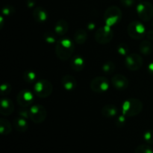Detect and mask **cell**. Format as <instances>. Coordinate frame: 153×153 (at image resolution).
<instances>
[{
    "label": "cell",
    "mask_w": 153,
    "mask_h": 153,
    "mask_svg": "<svg viewBox=\"0 0 153 153\" xmlns=\"http://www.w3.org/2000/svg\"><path fill=\"white\" fill-rule=\"evenodd\" d=\"M43 38H44V40L46 41V43H47L48 44H53L56 41L55 34L52 32H51V31H46V33H44V34H43Z\"/></svg>",
    "instance_id": "obj_26"
},
{
    "label": "cell",
    "mask_w": 153,
    "mask_h": 153,
    "mask_svg": "<svg viewBox=\"0 0 153 153\" xmlns=\"http://www.w3.org/2000/svg\"><path fill=\"white\" fill-rule=\"evenodd\" d=\"M91 91L97 94H102L106 92L109 88L108 79L103 76L96 77L90 84Z\"/></svg>",
    "instance_id": "obj_9"
},
{
    "label": "cell",
    "mask_w": 153,
    "mask_h": 153,
    "mask_svg": "<svg viewBox=\"0 0 153 153\" xmlns=\"http://www.w3.org/2000/svg\"><path fill=\"white\" fill-rule=\"evenodd\" d=\"M115 68L116 67H115L114 63L111 62V61H107L102 66V70L103 73H105V74H111L112 73L114 72Z\"/></svg>",
    "instance_id": "obj_24"
},
{
    "label": "cell",
    "mask_w": 153,
    "mask_h": 153,
    "mask_svg": "<svg viewBox=\"0 0 153 153\" xmlns=\"http://www.w3.org/2000/svg\"><path fill=\"white\" fill-rule=\"evenodd\" d=\"M143 109V103L137 99H128L122 105V114L126 117H131L138 115Z\"/></svg>",
    "instance_id": "obj_2"
},
{
    "label": "cell",
    "mask_w": 153,
    "mask_h": 153,
    "mask_svg": "<svg viewBox=\"0 0 153 153\" xmlns=\"http://www.w3.org/2000/svg\"><path fill=\"white\" fill-rule=\"evenodd\" d=\"M14 111V105L10 99H2L0 103V113L3 116H9Z\"/></svg>",
    "instance_id": "obj_13"
},
{
    "label": "cell",
    "mask_w": 153,
    "mask_h": 153,
    "mask_svg": "<svg viewBox=\"0 0 153 153\" xmlns=\"http://www.w3.org/2000/svg\"><path fill=\"white\" fill-rule=\"evenodd\" d=\"M128 36L134 40H141L146 34V29L143 23L139 21L130 22L127 28Z\"/></svg>",
    "instance_id": "obj_7"
},
{
    "label": "cell",
    "mask_w": 153,
    "mask_h": 153,
    "mask_svg": "<svg viewBox=\"0 0 153 153\" xmlns=\"http://www.w3.org/2000/svg\"><path fill=\"white\" fill-rule=\"evenodd\" d=\"M121 4L124 7H130L135 4V0H120Z\"/></svg>",
    "instance_id": "obj_32"
},
{
    "label": "cell",
    "mask_w": 153,
    "mask_h": 153,
    "mask_svg": "<svg viewBox=\"0 0 153 153\" xmlns=\"http://www.w3.org/2000/svg\"><path fill=\"white\" fill-rule=\"evenodd\" d=\"M37 74L32 70H26L23 73V79L27 83H33L36 81Z\"/></svg>",
    "instance_id": "obj_23"
},
{
    "label": "cell",
    "mask_w": 153,
    "mask_h": 153,
    "mask_svg": "<svg viewBox=\"0 0 153 153\" xmlns=\"http://www.w3.org/2000/svg\"><path fill=\"white\" fill-rule=\"evenodd\" d=\"M69 29L68 22L64 19L58 20L55 25V33L57 35L64 36L67 34Z\"/></svg>",
    "instance_id": "obj_17"
},
{
    "label": "cell",
    "mask_w": 153,
    "mask_h": 153,
    "mask_svg": "<svg viewBox=\"0 0 153 153\" xmlns=\"http://www.w3.org/2000/svg\"><path fill=\"white\" fill-rule=\"evenodd\" d=\"M140 52L144 55H149L152 54L153 51V46L149 40H143L139 46Z\"/></svg>",
    "instance_id": "obj_22"
},
{
    "label": "cell",
    "mask_w": 153,
    "mask_h": 153,
    "mask_svg": "<svg viewBox=\"0 0 153 153\" xmlns=\"http://www.w3.org/2000/svg\"><path fill=\"white\" fill-rule=\"evenodd\" d=\"M13 126L19 132H25L28 128V124L26 120L23 117H16L13 120Z\"/></svg>",
    "instance_id": "obj_18"
},
{
    "label": "cell",
    "mask_w": 153,
    "mask_h": 153,
    "mask_svg": "<svg viewBox=\"0 0 153 153\" xmlns=\"http://www.w3.org/2000/svg\"><path fill=\"white\" fill-rule=\"evenodd\" d=\"M114 37V31L111 27L105 25L100 27L96 31L95 40L100 44H107L110 43Z\"/></svg>",
    "instance_id": "obj_6"
},
{
    "label": "cell",
    "mask_w": 153,
    "mask_h": 153,
    "mask_svg": "<svg viewBox=\"0 0 153 153\" xmlns=\"http://www.w3.org/2000/svg\"><path fill=\"white\" fill-rule=\"evenodd\" d=\"M74 50V43L68 38L58 40L55 45V53L61 61H67L71 58Z\"/></svg>",
    "instance_id": "obj_1"
},
{
    "label": "cell",
    "mask_w": 153,
    "mask_h": 153,
    "mask_svg": "<svg viewBox=\"0 0 153 153\" xmlns=\"http://www.w3.org/2000/svg\"><path fill=\"white\" fill-rule=\"evenodd\" d=\"M126 117L125 116V115L122 114L120 115V116L117 117L116 119V121H115V123H116V126L117 127H123L124 125L126 124Z\"/></svg>",
    "instance_id": "obj_31"
},
{
    "label": "cell",
    "mask_w": 153,
    "mask_h": 153,
    "mask_svg": "<svg viewBox=\"0 0 153 153\" xmlns=\"http://www.w3.org/2000/svg\"><path fill=\"white\" fill-rule=\"evenodd\" d=\"M111 83L115 89L118 91H123V90L127 89L129 85L128 79L123 75L120 74L114 76L111 79Z\"/></svg>",
    "instance_id": "obj_12"
},
{
    "label": "cell",
    "mask_w": 153,
    "mask_h": 153,
    "mask_svg": "<svg viewBox=\"0 0 153 153\" xmlns=\"http://www.w3.org/2000/svg\"><path fill=\"white\" fill-rule=\"evenodd\" d=\"M36 3H37V0H27L26 1L27 7H28V8L34 7V6H35Z\"/></svg>",
    "instance_id": "obj_34"
},
{
    "label": "cell",
    "mask_w": 153,
    "mask_h": 153,
    "mask_svg": "<svg viewBox=\"0 0 153 153\" xmlns=\"http://www.w3.org/2000/svg\"><path fill=\"white\" fill-rule=\"evenodd\" d=\"M137 15L142 21L148 22L153 17V5L147 1H142L136 7Z\"/></svg>",
    "instance_id": "obj_5"
},
{
    "label": "cell",
    "mask_w": 153,
    "mask_h": 153,
    "mask_svg": "<svg viewBox=\"0 0 153 153\" xmlns=\"http://www.w3.org/2000/svg\"><path fill=\"white\" fill-rule=\"evenodd\" d=\"M134 153H153V149L149 145H140L135 149Z\"/></svg>",
    "instance_id": "obj_27"
},
{
    "label": "cell",
    "mask_w": 153,
    "mask_h": 153,
    "mask_svg": "<svg viewBox=\"0 0 153 153\" xmlns=\"http://www.w3.org/2000/svg\"><path fill=\"white\" fill-rule=\"evenodd\" d=\"M102 114L106 118H114L118 113V108L116 105L112 104L105 105L102 108Z\"/></svg>",
    "instance_id": "obj_16"
},
{
    "label": "cell",
    "mask_w": 153,
    "mask_h": 153,
    "mask_svg": "<svg viewBox=\"0 0 153 153\" xmlns=\"http://www.w3.org/2000/svg\"><path fill=\"white\" fill-rule=\"evenodd\" d=\"M147 69H148V72H149V74L153 76V62H151L150 64L148 65Z\"/></svg>",
    "instance_id": "obj_36"
},
{
    "label": "cell",
    "mask_w": 153,
    "mask_h": 153,
    "mask_svg": "<svg viewBox=\"0 0 153 153\" xmlns=\"http://www.w3.org/2000/svg\"><path fill=\"white\" fill-rule=\"evenodd\" d=\"M143 139L148 144H153V130H147L143 134Z\"/></svg>",
    "instance_id": "obj_29"
},
{
    "label": "cell",
    "mask_w": 153,
    "mask_h": 153,
    "mask_svg": "<svg viewBox=\"0 0 153 153\" xmlns=\"http://www.w3.org/2000/svg\"><path fill=\"white\" fill-rule=\"evenodd\" d=\"M34 91L37 97L40 98H47L53 91V85L49 81L41 79L34 84Z\"/></svg>",
    "instance_id": "obj_4"
},
{
    "label": "cell",
    "mask_w": 153,
    "mask_h": 153,
    "mask_svg": "<svg viewBox=\"0 0 153 153\" xmlns=\"http://www.w3.org/2000/svg\"><path fill=\"white\" fill-rule=\"evenodd\" d=\"M129 52V47L125 43H121L117 46V52L122 56H127Z\"/></svg>",
    "instance_id": "obj_25"
},
{
    "label": "cell",
    "mask_w": 153,
    "mask_h": 153,
    "mask_svg": "<svg viewBox=\"0 0 153 153\" xmlns=\"http://www.w3.org/2000/svg\"><path fill=\"white\" fill-rule=\"evenodd\" d=\"M95 27H96V25L95 23H94V22H89V24L88 25V28L91 30H93Z\"/></svg>",
    "instance_id": "obj_37"
},
{
    "label": "cell",
    "mask_w": 153,
    "mask_h": 153,
    "mask_svg": "<svg viewBox=\"0 0 153 153\" xmlns=\"http://www.w3.org/2000/svg\"><path fill=\"white\" fill-rule=\"evenodd\" d=\"M12 131L10 123L7 120L1 118L0 120V132L2 135H8Z\"/></svg>",
    "instance_id": "obj_21"
},
{
    "label": "cell",
    "mask_w": 153,
    "mask_h": 153,
    "mask_svg": "<svg viewBox=\"0 0 153 153\" xmlns=\"http://www.w3.org/2000/svg\"><path fill=\"white\" fill-rule=\"evenodd\" d=\"M33 17L36 22L39 23H44L49 18V14L46 9L42 7H36L33 10Z\"/></svg>",
    "instance_id": "obj_14"
},
{
    "label": "cell",
    "mask_w": 153,
    "mask_h": 153,
    "mask_svg": "<svg viewBox=\"0 0 153 153\" xmlns=\"http://www.w3.org/2000/svg\"><path fill=\"white\" fill-rule=\"evenodd\" d=\"M146 37L148 38V40H153V30H150V31H147L146 33Z\"/></svg>",
    "instance_id": "obj_35"
},
{
    "label": "cell",
    "mask_w": 153,
    "mask_h": 153,
    "mask_svg": "<svg viewBox=\"0 0 153 153\" xmlns=\"http://www.w3.org/2000/svg\"><path fill=\"white\" fill-rule=\"evenodd\" d=\"M71 67L75 71H81L85 68V62L84 58L82 56L76 55L71 59Z\"/></svg>",
    "instance_id": "obj_19"
},
{
    "label": "cell",
    "mask_w": 153,
    "mask_h": 153,
    "mask_svg": "<svg viewBox=\"0 0 153 153\" xmlns=\"http://www.w3.org/2000/svg\"><path fill=\"white\" fill-rule=\"evenodd\" d=\"M122 11L117 6H111L108 7L104 13V20L105 25L111 27L120 22L122 19Z\"/></svg>",
    "instance_id": "obj_3"
},
{
    "label": "cell",
    "mask_w": 153,
    "mask_h": 153,
    "mask_svg": "<svg viewBox=\"0 0 153 153\" xmlns=\"http://www.w3.org/2000/svg\"><path fill=\"white\" fill-rule=\"evenodd\" d=\"M143 63L142 57L139 54H128L125 59V65L127 69L131 71H137L140 70Z\"/></svg>",
    "instance_id": "obj_10"
},
{
    "label": "cell",
    "mask_w": 153,
    "mask_h": 153,
    "mask_svg": "<svg viewBox=\"0 0 153 153\" xmlns=\"http://www.w3.org/2000/svg\"><path fill=\"white\" fill-rule=\"evenodd\" d=\"M3 20H4V16H3L2 15V16L0 17V21H1V22H0V27H1V28H2L3 27V23H4V22H3Z\"/></svg>",
    "instance_id": "obj_38"
},
{
    "label": "cell",
    "mask_w": 153,
    "mask_h": 153,
    "mask_svg": "<svg viewBox=\"0 0 153 153\" xmlns=\"http://www.w3.org/2000/svg\"><path fill=\"white\" fill-rule=\"evenodd\" d=\"M19 114L21 117H23L25 119L29 118V109L26 110V109H21L19 111Z\"/></svg>",
    "instance_id": "obj_33"
},
{
    "label": "cell",
    "mask_w": 153,
    "mask_h": 153,
    "mask_svg": "<svg viewBox=\"0 0 153 153\" xmlns=\"http://www.w3.org/2000/svg\"><path fill=\"white\" fill-rule=\"evenodd\" d=\"M152 26H153V21H152Z\"/></svg>",
    "instance_id": "obj_39"
},
{
    "label": "cell",
    "mask_w": 153,
    "mask_h": 153,
    "mask_svg": "<svg viewBox=\"0 0 153 153\" xmlns=\"http://www.w3.org/2000/svg\"><path fill=\"white\" fill-rule=\"evenodd\" d=\"M47 112L46 108L40 105H32L29 108V118L33 123L40 124L46 120Z\"/></svg>",
    "instance_id": "obj_8"
},
{
    "label": "cell",
    "mask_w": 153,
    "mask_h": 153,
    "mask_svg": "<svg viewBox=\"0 0 153 153\" xmlns=\"http://www.w3.org/2000/svg\"><path fill=\"white\" fill-rule=\"evenodd\" d=\"M61 84L66 91H72L77 87V81L73 76L70 75H66L61 79Z\"/></svg>",
    "instance_id": "obj_15"
},
{
    "label": "cell",
    "mask_w": 153,
    "mask_h": 153,
    "mask_svg": "<svg viewBox=\"0 0 153 153\" xmlns=\"http://www.w3.org/2000/svg\"><path fill=\"white\" fill-rule=\"evenodd\" d=\"M88 40V33L83 28H79L75 32L74 40L76 43L82 45Z\"/></svg>",
    "instance_id": "obj_20"
},
{
    "label": "cell",
    "mask_w": 153,
    "mask_h": 153,
    "mask_svg": "<svg viewBox=\"0 0 153 153\" xmlns=\"http://www.w3.org/2000/svg\"><path fill=\"white\" fill-rule=\"evenodd\" d=\"M34 95L28 90H22L16 97L17 103L22 107H28L34 102Z\"/></svg>",
    "instance_id": "obj_11"
},
{
    "label": "cell",
    "mask_w": 153,
    "mask_h": 153,
    "mask_svg": "<svg viewBox=\"0 0 153 153\" xmlns=\"http://www.w3.org/2000/svg\"><path fill=\"white\" fill-rule=\"evenodd\" d=\"M2 15L5 16H10L15 13V8L11 5H5L2 8Z\"/></svg>",
    "instance_id": "obj_28"
},
{
    "label": "cell",
    "mask_w": 153,
    "mask_h": 153,
    "mask_svg": "<svg viewBox=\"0 0 153 153\" xmlns=\"http://www.w3.org/2000/svg\"><path fill=\"white\" fill-rule=\"evenodd\" d=\"M11 85L7 82H4V83L1 84V96L7 95L11 91Z\"/></svg>",
    "instance_id": "obj_30"
}]
</instances>
